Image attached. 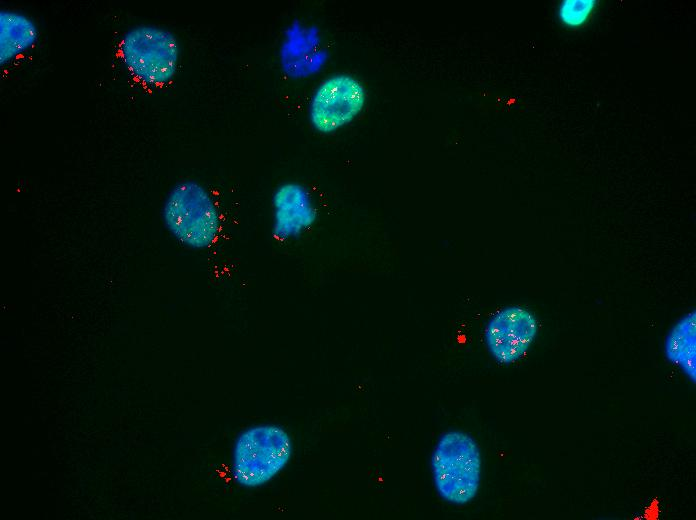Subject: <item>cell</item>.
<instances>
[{"instance_id": "6da1fadb", "label": "cell", "mask_w": 696, "mask_h": 520, "mask_svg": "<svg viewBox=\"0 0 696 520\" xmlns=\"http://www.w3.org/2000/svg\"><path fill=\"white\" fill-rule=\"evenodd\" d=\"M117 51L129 76L148 90L170 84L181 58L176 35L165 27L151 24L130 27L119 39Z\"/></svg>"}, {"instance_id": "7a4b0ae2", "label": "cell", "mask_w": 696, "mask_h": 520, "mask_svg": "<svg viewBox=\"0 0 696 520\" xmlns=\"http://www.w3.org/2000/svg\"><path fill=\"white\" fill-rule=\"evenodd\" d=\"M482 460L476 441L460 430L441 435L431 458L434 485L448 503L465 505L472 501L481 481Z\"/></svg>"}, {"instance_id": "3957f363", "label": "cell", "mask_w": 696, "mask_h": 520, "mask_svg": "<svg viewBox=\"0 0 696 520\" xmlns=\"http://www.w3.org/2000/svg\"><path fill=\"white\" fill-rule=\"evenodd\" d=\"M162 214L170 233L194 249L210 246L221 226L212 195L205 186L192 179L180 181L170 190Z\"/></svg>"}, {"instance_id": "277c9868", "label": "cell", "mask_w": 696, "mask_h": 520, "mask_svg": "<svg viewBox=\"0 0 696 520\" xmlns=\"http://www.w3.org/2000/svg\"><path fill=\"white\" fill-rule=\"evenodd\" d=\"M292 453L289 435L274 425L256 426L238 437L233 453V476L245 487H257L275 477Z\"/></svg>"}, {"instance_id": "5b68a950", "label": "cell", "mask_w": 696, "mask_h": 520, "mask_svg": "<svg viewBox=\"0 0 696 520\" xmlns=\"http://www.w3.org/2000/svg\"><path fill=\"white\" fill-rule=\"evenodd\" d=\"M368 93L364 83L348 72L327 75L314 88L307 106L310 126L318 134L331 135L351 125L365 110Z\"/></svg>"}, {"instance_id": "8992f818", "label": "cell", "mask_w": 696, "mask_h": 520, "mask_svg": "<svg viewBox=\"0 0 696 520\" xmlns=\"http://www.w3.org/2000/svg\"><path fill=\"white\" fill-rule=\"evenodd\" d=\"M537 331V319L529 310L510 306L490 319L485 330V341L496 361L511 364L525 355Z\"/></svg>"}, {"instance_id": "52a82bcc", "label": "cell", "mask_w": 696, "mask_h": 520, "mask_svg": "<svg viewBox=\"0 0 696 520\" xmlns=\"http://www.w3.org/2000/svg\"><path fill=\"white\" fill-rule=\"evenodd\" d=\"M273 237L278 241H294L302 237L316 223L318 209L315 199L306 185L298 181H286L273 191Z\"/></svg>"}, {"instance_id": "ba28073f", "label": "cell", "mask_w": 696, "mask_h": 520, "mask_svg": "<svg viewBox=\"0 0 696 520\" xmlns=\"http://www.w3.org/2000/svg\"><path fill=\"white\" fill-rule=\"evenodd\" d=\"M39 29L26 13L2 9L0 11V62L6 65L29 50L37 42Z\"/></svg>"}, {"instance_id": "9c48e42d", "label": "cell", "mask_w": 696, "mask_h": 520, "mask_svg": "<svg viewBox=\"0 0 696 520\" xmlns=\"http://www.w3.org/2000/svg\"><path fill=\"white\" fill-rule=\"evenodd\" d=\"M695 324V311L686 314L674 325L665 342L666 357L693 382L696 380Z\"/></svg>"}, {"instance_id": "30bf717a", "label": "cell", "mask_w": 696, "mask_h": 520, "mask_svg": "<svg viewBox=\"0 0 696 520\" xmlns=\"http://www.w3.org/2000/svg\"><path fill=\"white\" fill-rule=\"evenodd\" d=\"M596 5L595 0L563 1L559 9L560 20L569 27H581L590 19Z\"/></svg>"}]
</instances>
